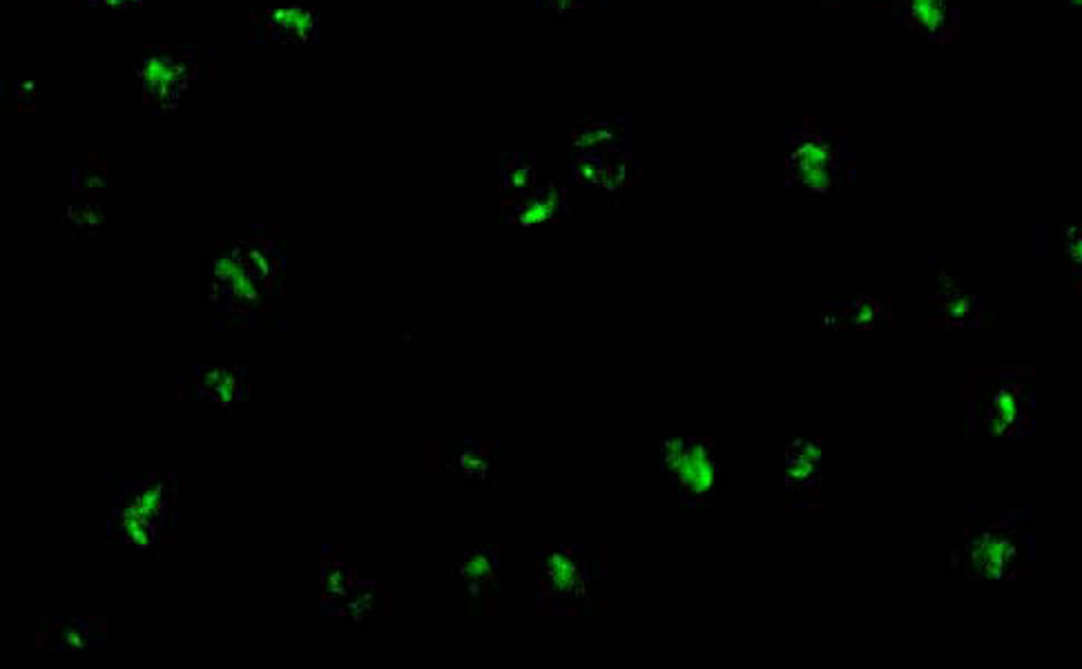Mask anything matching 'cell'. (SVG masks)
<instances>
[{
  "label": "cell",
  "mask_w": 1082,
  "mask_h": 669,
  "mask_svg": "<svg viewBox=\"0 0 1082 669\" xmlns=\"http://www.w3.org/2000/svg\"><path fill=\"white\" fill-rule=\"evenodd\" d=\"M786 166L790 183L810 195H830L844 172V134L833 128H799L790 137Z\"/></svg>",
  "instance_id": "cell-1"
},
{
  "label": "cell",
  "mask_w": 1082,
  "mask_h": 669,
  "mask_svg": "<svg viewBox=\"0 0 1082 669\" xmlns=\"http://www.w3.org/2000/svg\"><path fill=\"white\" fill-rule=\"evenodd\" d=\"M1022 533L1004 520L966 531L964 569L969 578L1004 580L1020 578L1024 569Z\"/></svg>",
  "instance_id": "cell-2"
},
{
  "label": "cell",
  "mask_w": 1082,
  "mask_h": 669,
  "mask_svg": "<svg viewBox=\"0 0 1082 669\" xmlns=\"http://www.w3.org/2000/svg\"><path fill=\"white\" fill-rule=\"evenodd\" d=\"M661 462L663 475L685 502L703 504L712 500L719 480L712 442L701 438L661 440Z\"/></svg>",
  "instance_id": "cell-3"
},
{
  "label": "cell",
  "mask_w": 1082,
  "mask_h": 669,
  "mask_svg": "<svg viewBox=\"0 0 1082 669\" xmlns=\"http://www.w3.org/2000/svg\"><path fill=\"white\" fill-rule=\"evenodd\" d=\"M538 587L558 614H578L587 607L589 562L578 547H549L538 560Z\"/></svg>",
  "instance_id": "cell-4"
},
{
  "label": "cell",
  "mask_w": 1082,
  "mask_h": 669,
  "mask_svg": "<svg viewBox=\"0 0 1082 669\" xmlns=\"http://www.w3.org/2000/svg\"><path fill=\"white\" fill-rule=\"evenodd\" d=\"M980 429L989 435H1020L1031 426V377L1022 373L993 375L982 386Z\"/></svg>",
  "instance_id": "cell-5"
},
{
  "label": "cell",
  "mask_w": 1082,
  "mask_h": 669,
  "mask_svg": "<svg viewBox=\"0 0 1082 669\" xmlns=\"http://www.w3.org/2000/svg\"><path fill=\"white\" fill-rule=\"evenodd\" d=\"M195 56L166 47H154L139 65V79L146 94V103L154 110L177 108L181 96L195 81Z\"/></svg>",
  "instance_id": "cell-6"
},
{
  "label": "cell",
  "mask_w": 1082,
  "mask_h": 669,
  "mask_svg": "<svg viewBox=\"0 0 1082 669\" xmlns=\"http://www.w3.org/2000/svg\"><path fill=\"white\" fill-rule=\"evenodd\" d=\"M962 0H895L897 23L913 36L946 43L958 32Z\"/></svg>",
  "instance_id": "cell-7"
},
{
  "label": "cell",
  "mask_w": 1082,
  "mask_h": 669,
  "mask_svg": "<svg viewBox=\"0 0 1082 669\" xmlns=\"http://www.w3.org/2000/svg\"><path fill=\"white\" fill-rule=\"evenodd\" d=\"M821 449L819 440H797L786 451V487L795 498H808L819 489Z\"/></svg>",
  "instance_id": "cell-8"
},
{
  "label": "cell",
  "mask_w": 1082,
  "mask_h": 669,
  "mask_svg": "<svg viewBox=\"0 0 1082 669\" xmlns=\"http://www.w3.org/2000/svg\"><path fill=\"white\" fill-rule=\"evenodd\" d=\"M262 21L266 34L273 41L304 43L315 36V16L311 9L299 3H277L268 7Z\"/></svg>",
  "instance_id": "cell-9"
},
{
  "label": "cell",
  "mask_w": 1082,
  "mask_h": 669,
  "mask_svg": "<svg viewBox=\"0 0 1082 669\" xmlns=\"http://www.w3.org/2000/svg\"><path fill=\"white\" fill-rule=\"evenodd\" d=\"M496 556L491 554V551L487 549H471L467 551L465 560H462L460 565V576L465 578V583L469 587V591H473V594H480L482 589H485L491 580L496 578Z\"/></svg>",
  "instance_id": "cell-10"
},
{
  "label": "cell",
  "mask_w": 1082,
  "mask_h": 669,
  "mask_svg": "<svg viewBox=\"0 0 1082 669\" xmlns=\"http://www.w3.org/2000/svg\"><path fill=\"white\" fill-rule=\"evenodd\" d=\"M556 192L547 190L543 199H527L523 203V208H520L516 212V221L520 223V226H538V223H543L547 219H552V215L556 212Z\"/></svg>",
  "instance_id": "cell-11"
},
{
  "label": "cell",
  "mask_w": 1082,
  "mask_h": 669,
  "mask_svg": "<svg viewBox=\"0 0 1082 669\" xmlns=\"http://www.w3.org/2000/svg\"><path fill=\"white\" fill-rule=\"evenodd\" d=\"M879 310H882L879 299L875 297L857 299V302H850L848 306V322L855 328H871L877 324Z\"/></svg>",
  "instance_id": "cell-12"
},
{
  "label": "cell",
  "mask_w": 1082,
  "mask_h": 669,
  "mask_svg": "<svg viewBox=\"0 0 1082 669\" xmlns=\"http://www.w3.org/2000/svg\"><path fill=\"white\" fill-rule=\"evenodd\" d=\"M141 0H90V5H99V7H114V9H123V7H132V5H139Z\"/></svg>",
  "instance_id": "cell-13"
},
{
  "label": "cell",
  "mask_w": 1082,
  "mask_h": 669,
  "mask_svg": "<svg viewBox=\"0 0 1082 669\" xmlns=\"http://www.w3.org/2000/svg\"><path fill=\"white\" fill-rule=\"evenodd\" d=\"M1045 3H1056V5H1065V7H1080V0H1045Z\"/></svg>",
  "instance_id": "cell-14"
}]
</instances>
